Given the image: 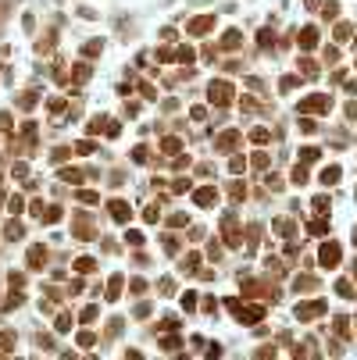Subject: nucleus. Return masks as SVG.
Instances as JSON below:
<instances>
[{
	"label": "nucleus",
	"instance_id": "obj_1",
	"mask_svg": "<svg viewBox=\"0 0 357 360\" xmlns=\"http://www.w3.org/2000/svg\"><path fill=\"white\" fill-rule=\"evenodd\" d=\"M329 107H332L329 97H307V100H300V111L304 114H321V111H329Z\"/></svg>",
	"mask_w": 357,
	"mask_h": 360
},
{
	"label": "nucleus",
	"instance_id": "obj_2",
	"mask_svg": "<svg viewBox=\"0 0 357 360\" xmlns=\"http://www.w3.org/2000/svg\"><path fill=\"white\" fill-rule=\"evenodd\" d=\"M207 97H211V103H229V100H232V86H229V82H211Z\"/></svg>",
	"mask_w": 357,
	"mask_h": 360
},
{
	"label": "nucleus",
	"instance_id": "obj_3",
	"mask_svg": "<svg viewBox=\"0 0 357 360\" xmlns=\"http://www.w3.org/2000/svg\"><path fill=\"white\" fill-rule=\"evenodd\" d=\"M321 310H325V299H311V303H300V307H296V318H300V321H311V318H318Z\"/></svg>",
	"mask_w": 357,
	"mask_h": 360
},
{
	"label": "nucleus",
	"instance_id": "obj_4",
	"mask_svg": "<svg viewBox=\"0 0 357 360\" xmlns=\"http://www.w3.org/2000/svg\"><path fill=\"white\" fill-rule=\"evenodd\" d=\"M318 261H321L325 267H336V264H339V246H336V243H325L321 253H318Z\"/></svg>",
	"mask_w": 357,
	"mask_h": 360
},
{
	"label": "nucleus",
	"instance_id": "obj_5",
	"mask_svg": "<svg viewBox=\"0 0 357 360\" xmlns=\"http://www.w3.org/2000/svg\"><path fill=\"white\" fill-rule=\"evenodd\" d=\"M111 218H114V221H129V218H132V207H129L125 200H111Z\"/></svg>",
	"mask_w": 357,
	"mask_h": 360
},
{
	"label": "nucleus",
	"instance_id": "obj_6",
	"mask_svg": "<svg viewBox=\"0 0 357 360\" xmlns=\"http://www.w3.org/2000/svg\"><path fill=\"white\" fill-rule=\"evenodd\" d=\"M193 200H197L200 207H211V203L218 200V189H214V186H204V189H197V196H193Z\"/></svg>",
	"mask_w": 357,
	"mask_h": 360
},
{
	"label": "nucleus",
	"instance_id": "obj_7",
	"mask_svg": "<svg viewBox=\"0 0 357 360\" xmlns=\"http://www.w3.org/2000/svg\"><path fill=\"white\" fill-rule=\"evenodd\" d=\"M236 314H240V321L254 325V321H261V318H264V307H240Z\"/></svg>",
	"mask_w": 357,
	"mask_h": 360
},
{
	"label": "nucleus",
	"instance_id": "obj_8",
	"mask_svg": "<svg viewBox=\"0 0 357 360\" xmlns=\"http://www.w3.org/2000/svg\"><path fill=\"white\" fill-rule=\"evenodd\" d=\"M300 47H304V50H315V47H318V29H315V25H307L304 33H300Z\"/></svg>",
	"mask_w": 357,
	"mask_h": 360
},
{
	"label": "nucleus",
	"instance_id": "obj_9",
	"mask_svg": "<svg viewBox=\"0 0 357 360\" xmlns=\"http://www.w3.org/2000/svg\"><path fill=\"white\" fill-rule=\"evenodd\" d=\"M211 25H214V14H207V18H197V22H189V33H193V36H200V33H207Z\"/></svg>",
	"mask_w": 357,
	"mask_h": 360
},
{
	"label": "nucleus",
	"instance_id": "obj_10",
	"mask_svg": "<svg viewBox=\"0 0 357 360\" xmlns=\"http://www.w3.org/2000/svg\"><path fill=\"white\" fill-rule=\"evenodd\" d=\"M43 261H47V250H43V246L29 250V267H43Z\"/></svg>",
	"mask_w": 357,
	"mask_h": 360
},
{
	"label": "nucleus",
	"instance_id": "obj_11",
	"mask_svg": "<svg viewBox=\"0 0 357 360\" xmlns=\"http://www.w3.org/2000/svg\"><path fill=\"white\" fill-rule=\"evenodd\" d=\"M236 139H240V132H225V136H218V143H214V146H218V150H232V146H236Z\"/></svg>",
	"mask_w": 357,
	"mask_h": 360
},
{
	"label": "nucleus",
	"instance_id": "obj_12",
	"mask_svg": "<svg viewBox=\"0 0 357 360\" xmlns=\"http://www.w3.org/2000/svg\"><path fill=\"white\" fill-rule=\"evenodd\" d=\"M240 33H236V29H229V33H225V39H221V47H225V50H236V47H240Z\"/></svg>",
	"mask_w": 357,
	"mask_h": 360
},
{
	"label": "nucleus",
	"instance_id": "obj_13",
	"mask_svg": "<svg viewBox=\"0 0 357 360\" xmlns=\"http://www.w3.org/2000/svg\"><path fill=\"white\" fill-rule=\"evenodd\" d=\"M321 182H325V186H336V182H339V168H336V164L321 171Z\"/></svg>",
	"mask_w": 357,
	"mask_h": 360
},
{
	"label": "nucleus",
	"instance_id": "obj_14",
	"mask_svg": "<svg viewBox=\"0 0 357 360\" xmlns=\"http://www.w3.org/2000/svg\"><path fill=\"white\" fill-rule=\"evenodd\" d=\"M39 221H47V225H54V221H61V207H47V211L39 214Z\"/></svg>",
	"mask_w": 357,
	"mask_h": 360
},
{
	"label": "nucleus",
	"instance_id": "obj_15",
	"mask_svg": "<svg viewBox=\"0 0 357 360\" xmlns=\"http://www.w3.org/2000/svg\"><path fill=\"white\" fill-rule=\"evenodd\" d=\"M93 267H97V261H93V257H79V261H75V271H82V275H89Z\"/></svg>",
	"mask_w": 357,
	"mask_h": 360
},
{
	"label": "nucleus",
	"instance_id": "obj_16",
	"mask_svg": "<svg viewBox=\"0 0 357 360\" xmlns=\"http://www.w3.org/2000/svg\"><path fill=\"white\" fill-rule=\"evenodd\" d=\"M118 293H122V275H114L107 282V299H118Z\"/></svg>",
	"mask_w": 357,
	"mask_h": 360
},
{
	"label": "nucleus",
	"instance_id": "obj_17",
	"mask_svg": "<svg viewBox=\"0 0 357 360\" xmlns=\"http://www.w3.org/2000/svg\"><path fill=\"white\" fill-rule=\"evenodd\" d=\"M318 154H321L318 146H304V150H300V161H304V164H311V161H318Z\"/></svg>",
	"mask_w": 357,
	"mask_h": 360
},
{
	"label": "nucleus",
	"instance_id": "obj_18",
	"mask_svg": "<svg viewBox=\"0 0 357 360\" xmlns=\"http://www.w3.org/2000/svg\"><path fill=\"white\" fill-rule=\"evenodd\" d=\"M4 235H7V239H22V225H18V221H7Z\"/></svg>",
	"mask_w": 357,
	"mask_h": 360
},
{
	"label": "nucleus",
	"instance_id": "obj_19",
	"mask_svg": "<svg viewBox=\"0 0 357 360\" xmlns=\"http://www.w3.org/2000/svg\"><path fill=\"white\" fill-rule=\"evenodd\" d=\"M18 107H25V111L36 107V93H22V97H18Z\"/></svg>",
	"mask_w": 357,
	"mask_h": 360
},
{
	"label": "nucleus",
	"instance_id": "obj_20",
	"mask_svg": "<svg viewBox=\"0 0 357 360\" xmlns=\"http://www.w3.org/2000/svg\"><path fill=\"white\" fill-rule=\"evenodd\" d=\"M336 293L347 296V299H354V286H350V282H336Z\"/></svg>",
	"mask_w": 357,
	"mask_h": 360
},
{
	"label": "nucleus",
	"instance_id": "obj_21",
	"mask_svg": "<svg viewBox=\"0 0 357 360\" xmlns=\"http://www.w3.org/2000/svg\"><path fill=\"white\" fill-rule=\"evenodd\" d=\"M175 57H178L182 65H193V50H189V47H178V54H175Z\"/></svg>",
	"mask_w": 357,
	"mask_h": 360
},
{
	"label": "nucleus",
	"instance_id": "obj_22",
	"mask_svg": "<svg viewBox=\"0 0 357 360\" xmlns=\"http://www.w3.org/2000/svg\"><path fill=\"white\" fill-rule=\"evenodd\" d=\"M293 182H296V186H304V182H307V171L300 168V164H296V168H293Z\"/></svg>",
	"mask_w": 357,
	"mask_h": 360
},
{
	"label": "nucleus",
	"instance_id": "obj_23",
	"mask_svg": "<svg viewBox=\"0 0 357 360\" xmlns=\"http://www.w3.org/2000/svg\"><path fill=\"white\" fill-rule=\"evenodd\" d=\"M89 79V65H75V82H86Z\"/></svg>",
	"mask_w": 357,
	"mask_h": 360
},
{
	"label": "nucleus",
	"instance_id": "obj_24",
	"mask_svg": "<svg viewBox=\"0 0 357 360\" xmlns=\"http://www.w3.org/2000/svg\"><path fill=\"white\" fill-rule=\"evenodd\" d=\"M178 150H182L178 139H165V154H178Z\"/></svg>",
	"mask_w": 357,
	"mask_h": 360
},
{
	"label": "nucleus",
	"instance_id": "obj_25",
	"mask_svg": "<svg viewBox=\"0 0 357 360\" xmlns=\"http://www.w3.org/2000/svg\"><path fill=\"white\" fill-rule=\"evenodd\" d=\"M68 328H71V318H68V314H61V318H57V332H68Z\"/></svg>",
	"mask_w": 357,
	"mask_h": 360
},
{
	"label": "nucleus",
	"instance_id": "obj_26",
	"mask_svg": "<svg viewBox=\"0 0 357 360\" xmlns=\"http://www.w3.org/2000/svg\"><path fill=\"white\" fill-rule=\"evenodd\" d=\"M336 335H350V328H347V318H336Z\"/></svg>",
	"mask_w": 357,
	"mask_h": 360
},
{
	"label": "nucleus",
	"instance_id": "obj_27",
	"mask_svg": "<svg viewBox=\"0 0 357 360\" xmlns=\"http://www.w3.org/2000/svg\"><path fill=\"white\" fill-rule=\"evenodd\" d=\"M61 178H65V182H79V178H82V171H75V168H71V171H61Z\"/></svg>",
	"mask_w": 357,
	"mask_h": 360
},
{
	"label": "nucleus",
	"instance_id": "obj_28",
	"mask_svg": "<svg viewBox=\"0 0 357 360\" xmlns=\"http://www.w3.org/2000/svg\"><path fill=\"white\" fill-rule=\"evenodd\" d=\"M200 264V257H197V253H189V257L182 261V267H186V271H193V267H197Z\"/></svg>",
	"mask_w": 357,
	"mask_h": 360
},
{
	"label": "nucleus",
	"instance_id": "obj_29",
	"mask_svg": "<svg viewBox=\"0 0 357 360\" xmlns=\"http://www.w3.org/2000/svg\"><path fill=\"white\" fill-rule=\"evenodd\" d=\"M182 307H186V310L197 307V293H186V296H182Z\"/></svg>",
	"mask_w": 357,
	"mask_h": 360
},
{
	"label": "nucleus",
	"instance_id": "obj_30",
	"mask_svg": "<svg viewBox=\"0 0 357 360\" xmlns=\"http://www.w3.org/2000/svg\"><path fill=\"white\" fill-rule=\"evenodd\" d=\"M132 161L143 164V161H146V146H136V150H132Z\"/></svg>",
	"mask_w": 357,
	"mask_h": 360
},
{
	"label": "nucleus",
	"instance_id": "obj_31",
	"mask_svg": "<svg viewBox=\"0 0 357 360\" xmlns=\"http://www.w3.org/2000/svg\"><path fill=\"white\" fill-rule=\"evenodd\" d=\"M129 289H132V293H143V289H146V282H143V278H132V282H129Z\"/></svg>",
	"mask_w": 357,
	"mask_h": 360
},
{
	"label": "nucleus",
	"instance_id": "obj_32",
	"mask_svg": "<svg viewBox=\"0 0 357 360\" xmlns=\"http://www.w3.org/2000/svg\"><path fill=\"white\" fill-rule=\"evenodd\" d=\"M125 239H129V243H132V246H143V232H129Z\"/></svg>",
	"mask_w": 357,
	"mask_h": 360
},
{
	"label": "nucleus",
	"instance_id": "obj_33",
	"mask_svg": "<svg viewBox=\"0 0 357 360\" xmlns=\"http://www.w3.org/2000/svg\"><path fill=\"white\" fill-rule=\"evenodd\" d=\"M143 218H146V221H150V225H154V221L161 218V211H157V207H146V214H143Z\"/></svg>",
	"mask_w": 357,
	"mask_h": 360
},
{
	"label": "nucleus",
	"instance_id": "obj_34",
	"mask_svg": "<svg viewBox=\"0 0 357 360\" xmlns=\"http://www.w3.org/2000/svg\"><path fill=\"white\" fill-rule=\"evenodd\" d=\"M272 39H275V36L268 33V29H261V36H257V43H261V47H268V43H272Z\"/></svg>",
	"mask_w": 357,
	"mask_h": 360
},
{
	"label": "nucleus",
	"instance_id": "obj_35",
	"mask_svg": "<svg viewBox=\"0 0 357 360\" xmlns=\"http://www.w3.org/2000/svg\"><path fill=\"white\" fill-rule=\"evenodd\" d=\"M250 139H254V143H264V139H268V129H254V136H250Z\"/></svg>",
	"mask_w": 357,
	"mask_h": 360
},
{
	"label": "nucleus",
	"instance_id": "obj_36",
	"mask_svg": "<svg viewBox=\"0 0 357 360\" xmlns=\"http://www.w3.org/2000/svg\"><path fill=\"white\" fill-rule=\"evenodd\" d=\"M243 196H247V189H243L240 182H236V186H232V200H243Z\"/></svg>",
	"mask_w": 357,
	"mask_h": 360
},
{
	"label": "nucleus",
	"instance_id": "obj_37",
	"mask_svg": "<svg viewBox=\"0 0 357 360\" xmlns=\"http://www.w3.org/2000/svg\"><path fill=\"white\" fill-rule=\"evenodd\" d=\"M79 200H82V203H97L100 196H97V193H79Z\"/></svg>",
	"mask_w": 357,
	"mask_h": 360
},
{
	"label": "nucleus",
	"instance_id": "obj_38",
	"mask_svg": "<svg viewBox=\"0 0 357 360\" xmlns=\"http://www.w3.org/2000/svg\"><path fill=\"white\" fill-rule=\"evenodd\" d=\"M79 346H93V332H82L79 335Z\"/></svg>",
	"mask_w": 357,
	"mask_h": 360
},
{
	"label": "nucleus",
	"instance_id": "obj_39",
	"mask_svg": "<svg viewBox=\"0 0 357 360\" xmlns=\"http://www.w3.org/2000/svg\"><path fill=\"white\" fill-rule=\"evenodd\" d=\"M300 129H304V132H318V125L311 122V118H304V122H300Z\"/></svg>",
	"mask_w": 357,
	"mask_h": 360
},
{
	"label": "nucleus",
	"instance_id": "obj_40",
	"mask_svg": "<svg viewBox=\"0 0 357 360\" xmlns=\"http://www.w3.org/2000/svg\"><path fill=\"white\" fill-rule=\"evenodd\" d=\"M0 129H11V114L7 111H0Z\"/></svg>",
	"mask_w": 357,
	"mask_h": 360
},
{
	"label": "nucleus",
	"instance_id": "obj_41",
	"mask_svg": "<svg viewBox=\"0 0 357 360\" xmlns=\"http://www.w3.org/2000/svg\"><path fill=\"white\" fill-rule=\"evenodd\" d=\"M129 360H143V357H140V353H136V350H129Z\"/></svg>",
	"mask_w": 357,
	"mask_h": 360
}]
</instances>
